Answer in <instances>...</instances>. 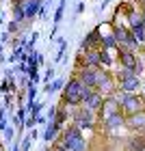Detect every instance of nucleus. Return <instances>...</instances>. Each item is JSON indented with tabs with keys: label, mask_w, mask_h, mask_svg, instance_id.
I'll use <instances>...</instances> for the list:
<instances>
[{
	"label": "nucleus",
	"mask_w": 145,
	"mask_h": 151,
	"mask_svg": "<svg viewBox=\"0 0 145 151\" xmlns=\"http://www.w3.org/2000/svg\"><path fill=\"white\" fill-rule=\"evenodd\" d=\"M89 97H91V93H89V88L80 80H72L65 88V101L67 104H80V101H87Z\"/></svg>",
	"instance_id": "f257e3e1"
},
{
	"label": "nucleus",
	"mask_w": 145,
	"mask_h": 151,
	"mask_svg": "<svg viewBox=\"0 0 145 151\" xmlns=\"http://www.w3.org/2000/svg\"><path fill=\"white\" fill-rule=\"evenodd\" d=\"M65 149L67 151H85V140H82V134L78 127H70L65 134Z\"/></svg>",
	"instance_id": "f03ea898"
},
{
	"label": "nucleus",
	"mask_w": 145,
	"mask_h": 151,
	"mask_svg": "<svg viewBox=\"0 0 145 151\" xmlns=\"http://www.w3.org/2000/svg\"><path fill=\"white\" fill-rule=\"evenodd\" d=\"M121 78H123V84H121V88H123L126 93H134L136 88L141 86L139 78H136V76H134L132 71H130V69H128V71H123V73H121Z\"/></svg>",
	"instance_id": "7ed1b4c3"
},
{
	"label": "nucleus",
	"mask_w": 145,
	"mask_h": 151,
	"mask_svg": "<svg viewBox=\"0 0 145 151\" xmlns=\"http://www.w3.org/2000/svg\"><path fill=\"white\" fill-rule=\"evenodd\" d=\"M41 4H44V0H26V4H24L26 17H28V19H33L35 15H39V9H41Z\"/></svg>",
	"instance_id": "20e7f679"
},
{
	"label": "nucleus",
	"mask_w": 145,
	"mask_h": 151,
	"mask_svg": "<svg viewBox=\"0 0 145 151\" xmlns=\"http://www.w3.org/2000/svg\"><path fill=\"white\" fill-rule=\"evenodd\" d=\"M123 108L130 112V114H136V112H141V101L134 97V95H126L123 97Z\"/></svg>",
	"instance_id": "39448f33"
},
{
	"label": "nucleus",
	"mask_w": 145,
	"mask_h": 151,
	"mask_svg": "<svg viewBox=\"0 0 145 151\" xmlns=\"http://www.w3.org/2000/svg\"><path fill=\"white\" fill-rule=\"evenodd\" d=\"M80 82L85 86H95V84H98V73H95L93 69H85L82 76H80Z\"/></svg>",
	"instance_id": "423d86ee"
},
{
	"label": "nucleus",
	"mask_w": 145,
	"mask_h": 151,
	"mask_svg": "<svg viewBox=\"0 0 145 151\" xmlns=\"http://www.w3.org/2000/svg\"><path fill=\"white\" fill-rule=\"evenodd\" d=\"M57 129H59V125H57L54 121H50V123H48V127H46L44 140H46V142H52V140H54V136H57Z\"/></svg>",
	"instance_id": "0eeeda50"
},
{
	"label": "nucleus",
	"mask_w": 145,
	"mask_h": 151,
	"mask_svg": "<svg viewBox=\"0 0 145 151\" xmlns=\"http://www.w3.org/2000/svg\"><path fill=\"white\" fill-rule=\"evenodd\" d=\"M121 63L126 65V69H134V65H136L134 54H130V52H121Z\"/></svg>",
	"instance_id": "6e6552de"
},
{
	"label": "nucleus",
	"mask_w": 145,
	"mask_h": 151,
	"mask_svg": "<svg viewBox=\"0 0 145 151\" xmlns=\"http://www.w3.org/2000/svg\"><path fill=\"white\" fill-rule=\"evenodd\" d=\"M78 125L80 127H91V110H85L78 114Z\"/></svg>",
	"instance_id": "1a4fd4ad"
},
{
	"label": "nucleus",
	"mask_w": 145,
	"mask_h": 151,
	"mask_svg": "<svg viewBox=\"0 0 145 151\" xmlns=\"http://www.w3.org/2000/svg\"><path fill=\"white\" fill-rule=\"evenodd\" d=\"M13 15H15V19H13V22H22V19H26L24 4H13Z\"/></svg>",
	"instance_id": "9d476101"
},
{
	"label": "nucleus",
	"mask_w": 145,
	"mask_h": 151,
	"mask_svg": "<svg viewBox=\"0 0 145 151\" xmlns=\"http://www.w3.org/2000/svg\"><path fill=\"white\" fill-rule=\"evenodd\" d=\"M100 101H102V97L100 95H91L85 104H87V110H95V108H100Z\"/></svg>",
	"instance_id": "9b49d317"
},
{
	"label": "nucleus",
	"mask_w": 145,
	"mask_h": 151,
	"mask_svg": "<svg viewBox=\"0 0 145 151\" xmlns=\"http://www.w3.org/2000/svg\"><path fill=\"white\" fill-rule=\"evenodd\" d=\"M132 125H134V127H145V112L132 114Z\"/></svg>",
	"instance_id": "f8f14e48"
},
{
	"label": "nucleus",
	"mask_w": 145,
	"mask_h": 151,
	"mask_svg": "<svg viewBox=\"0 0 145 151\" xmlns=\"http://www.w3.org/2000/svg\"><path fill=\"white\" fill-rule=\"evenodd\" d=\"M121 114H108V121H106V125L108 127H117V125H121Z\"/></svg>",
	"instance_id": "ddd939ff"
},
{
	"label": "nucleus",
	"mask_w": 145,
	"mask_h": 151,
	"mask_svg": "<svg viewBox=\"0 0 145 151\" xmlns=\"http://www.w3.org/2000/svg\"><path fill=\"white\" fill-rule=\"evenodd\" d=\"M35 97H37V88H35V84H28V108H33L35 106Z\"/></svg>",
	"instance_id": "4468645a"
},
{
	"label": "nucleus",
	"mask_w": 145,
	"mask_h": 151,
	"mask_svg": "<svg viewBox=\"0 0 145 151\" xmlns=\"http://www.w3.org/2000/svg\"><path fill=\"white\" fill-rule=\"evenodd\" d=\"M98 84L104 88V91H108V88H110V80H108L106 73H98Z\"/></svg>",
	"instance_id": "2eb2a0df"
},
{
	"label": "nucleus",
	"mask_w": 145,
	"mask_h": 151,
	"mask_svg": "<svg viewBox=\"0 0 145 151\" xmlns=\"http://www.w3.org/2000/svg\"><path fill=\"white\" fill-rule=\"evenodd\" d=\"M35 138H37V132L33 129V134H28V136H26V138L22 140V147H20V149H22V151H28V147H30V140H35Z\"/></svg>",
	"instance_id": "dca6fc26"
},
{
	"label": "nucleus",
	"mask_w": 145,
	"mask_h": 151,
	"mask_svg": "<svg viewBox=\"0 0 145 151\" xmlns=\"http://www.w3.org/2000/svg\"><path fill=\"white\" fill-rule=\"evenodd\" d=\"M61 86H63V80H54V82H50V84L46 86V91L48 93H54V91H59Z\"/></svg>",
	"instance_id": "f3484780"
},
{
	"label": "nucleus",
	"mask_w": 145,
	"mask_h": 151,
	"mask_svg": "<svg viewBox=\"0 0 145 151\" xmlns=\"http://www.w3.org/2000/svg\"><path fill=\"white\" fill-rule=\"evenodd\" d=\"M132 37H134L136 41H145V30H143V26H141V28H134Z\"/></svg>",
	"instance_id": "a211bd4d"
},
{
	"label": "nucleus",
	"mask_w": 145,
	"mask_h": 151,
	"mask_svg": "<svg viewBox=\"0 0 145 151\" xmlns=\"http://www.w3.org/2000/svg\"><path fill=\"white\" fill-rule=\"evenodd\" d=\"M65 47H67V43H65V41H61V45H59V54H57V63H59V60H63V56H65Z\"/></svg>",
	"instance_id": "6ab92c4d"
},
{
	"label": "nucleus",
	"mask_w": 145,
	"mask_h": 151,
	"mask_svg": "<svg viewBox=\"0 0 145 151\" xmlns=\"http://www.w3.org/2000/svg\"><path fill=\"white\" fill-rule=\"evenodd\" d=\"M130 22H132L134 28H141V26H143V17H141V15H132V19H130Z\"/></svg>",
	"instance_id": "aec40b11"
},
{
	"label": "nucleus",
	"mask_w": 145,
	"mask_h": 151,
	"mask_svg": "<svg viewBox=\"0 0 145 151\" xmlns=\"http://www.w3.org/2000/svg\"><path fill=\"white\" fill-rule=\"evenodd\" d=\"M115 39H117V41H128L130 37H128L126 30H117V32H115Z\"/></svg>",
	"instance_id": "412c9836"
},
{
	"label": "nucleus",
	"mask_w": 145,
	"mask_h": 151,
	"mask_svg": "<svg viewBox=\"0 0 145 151\" xmlns=\"http://www.w3.org/2000/svg\"><path fill=\"white\" fill-rule=\"evenodd\" d=\"M35 123H37V116L28 114V116H26V121H24V125H26V127H33V125H35Z\"/></svg>",
	"instance_id": "4be33fe9"
},
{
	"label": "nucleus",
	"mask_w": 145,
	"mask_h": 151,
	"mask_svg": "<svg viewBox=\"0 0 145 151\" xmlns=\"http://www.w3.org/2000/svg\"><path fill=\"white\" fill-rule=\"evenodd\" d=\"M41 106H44V104H39V101H35V106L30 108V114H33V116H39V110H41Z\"/></svg>",
	"instance_id": "5701e85b"
},
{
	"label": "nucleus",
	"mask_w": 145,
	"mask_h": 151,
	"mask_svg": "<svg viewBox=\"0 0 145 151\" xmlns=\"http://www.w3.org/2000/svg\"><path fill=\"white\" fill-rule=\"evenodd\" d=\"M87 60H89V65H98L100 63V56H98V54H89Z\"/></svg>",
	"instance_id": "b1692460"
},
{
	"label": "nucleus",
	"mask_w": 145,
	"mask_h": 151,
	"mask_svg": "<svg viewBox=\"0 0 145 151\" xmlns=\"http://www.w3.org/2000/svg\"><path fill=\"white\" fill-rule=\"evenodd\" d=\"M7 129V121H4V108H0V132Z\"/></svg>",
	"instance_id": "393cba45"
},
{
	"label": "nucleus",
	"mask_w": 145,
	"mask_h": 151,
	"mask_svg": "<svg viewBox=\"0 0 145 151\" xmlns=\"http://www.w3.org/2000/svg\"><path fill=\"white\" fill-rule=\"evenodd\" d=\"M52 76H54V69H52V67H48V71H46V82H50V78H52Z\"/></svg>",
	"instance_id": "a878e982"
},
{
	"label": "nucleus",
	"mask_w": 145,
	"mask_h": 151,
	"mask_svg": "<svg viewBox=\"0 0 145 151\" xmlns=\"http://www.w3.org/2000/svg\"><path fill=\"white\" fill-rule=\"evenodd\" d=\"M104 43H106V47L115 45V37H106V39H104Z\"/></svg>",
	"instance_id": "bb28decb"
},
{
	"label": "nucleus",
	"mask_w": 145,
	"mask_h": 151,
	"mask_svg": "<svg viewBox=\"0 0 145 151\" xmlns=\"http://www.w3.org/2000/svg\"><path fill=\"white\" fill-rule=\"evenodd\" d=\"M4 136L11 140V136H13V129H11V127H7V129H4Z\"/></svg>",
	"instance_id": "cd10ccee"
},
{
	"label": "nucleus",
	"mask_w": 145,
	"mask_h": 151,
	"mask_svg": "<svg viewBox=\"0 0 145 151\" xmlns=\"http://www.w3.org/2000/svg\"><path fill=\"white\" fill-rule=\"evenodd\" d=\"M13 30H17V22H11L9 24V32H13Z\"/></svg>",
	"instance_id": "c85d7f7f"
},
{
	"label": "nucleus",
	"mask_w": 145,
	"mask_h": 151,
	"mask_svg": "<svg viewBox=\"0 0 145 151\" xmlns=\"http://www.w3.org/2000/svg\"><path fill=\"white\" fill-rule=\"evenodd\" d=\"M13 2H15V4H24V0H13Z\"/></svg>",
	"instance_id": "c756f323"
},
{
	"label": "nucleus",
	"mask_w": 145,
	"mask_h": 151,
	"mask_svg": "<svg viewBox=\"0 0 145 151\" xmlns=\"http://www.w3.org/2000/svg\"><path fill=\"white\" fill-rule=\"evenodd\" d=\"M13 151H22V149H20L17 145H13Z\"/></svg>",
	"instance_id": "7c9ffc66"
},
{
	"label": "nucleus",
	"mask_w": 145,
	"mask_h": 151,
	"mask_svg": "<svg viewBox=\"0 0 145 151\" xmlns=\"http://www.w3.org/2000/svg\"><path fill=\"white\" fill-rule=\"evenodd\" d=\"M0 60H2V45H0Z\"/></svg>",
	"instance_id": "2f4dec72"
},
{
	"label": "nucleus",
	"mask_w": 145,
	"mask_h": 151,
	"mask_svg": "<svg viewBox=\"0 0 145 151\" xmlns=\"http://www.w3.org/2000/svg\"><path fill=\"white\" fill-rule=\"evenodd\" d=\"M106 2H108V0H102V6H104V4H106Z\"/></svg>",
	"instance_id": "473e14b6"
},
{
	"label": "nucleus",
	"mask_w": 145,
	"mask_h": 151,
	"mask_svg": "<svg viewBox=\"0 0 145 151\" xmlns=\"http://www.w3.org/2000/svg\"><path fill=\"white\" fill-rule=\"evenodd\" d=\"M143 88H145V84H143Z\"/></svg>",
	"instance_id": "72a5a7b5"
}]
</instances>
